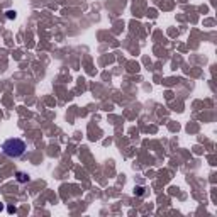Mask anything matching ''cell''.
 Returning a JSON list of instances; mask_svg holds the SVG:
<instances>
[{
  "mask_svg": "<svg viewBox=\"0 0 217 217\" xmlns=\"http://www.w3.org/2000/svg\"><path fill=\"white\" fill-rule=\"evenodd\" d=\"M15 175H17V180H19L20 183H26V182H29V176H27L26 173H22V171H17Z\"/></svg>",
  "mask_w": 217,
  "mask_h": 217,
  "instance_id": "cell-2",
  "label": "cell"
},
{
  "mask_svg": "<svg viewBox=\"0 0 217 217\" xmlns=\"http://www.w3.org/2000/svg\"><path fill=\"white\" fill-rule=\"evenodd\" d=\"M2 209H4V205H2V203H0V210H2Z\"/></svg>",
  "mask_w": 217,
  "mask_h": 217,
  "instance_id": "cell-4",
  "label": "cell"
},
{
  "mask_svg": "<svg viewBox=\"0 0 217 217\" xmlns=\"http://www.w3.org/2000/svg\"><path fill=\"white\" fill-rule=\"evenodd\" d=\"M7 17H9V19H14V17H15V12H12V10L7 12Z\"/></svg>",
  "mask_w": 217,
  "mask_h": 217,
  "instance_id": "cell-3",
  "label": "cell"
},
{
  "mask_svg": "<svg viewBox=\"0 0 217 217\" xmlns=\"http://www.w3.org/2000/svg\"><path fill=\"white\" fill-rule=\"evenodd\" d=\"M2 151L9 158H19L26 153V142L22 139H17V137H10L2 144Z\"/></svg>",
  "mask_w": 217,
  "mask_h": 217,
  "instance_id": "cell-1",
  "label": "cell"
}]
</instances>
